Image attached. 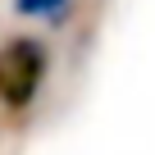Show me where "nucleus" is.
<instances>
[{
  "mask_svg": "<svg viewBox=\"0 0 155 155\" xmlns=\"http://www.w3.org/2000/svg\"><path fill=\"white\" fill-rule=\"evenodd\" d=\"M46 73H50L46 46L37 37H9L0 46V105H9V110L32 105Z\"/></svg>",
  "mask_w": 155,
  "mask_h": 155,
  "instance_id": "nucleus-1",
  "label": "nucleus"
},
{
  "mask_svg": "<svg viewBox=\"0 0 155 155\" xmlns=\"http://www.w3.org/2000/svg\"><path fill=\"white\" fill-rule=\"evenodd\" d=\"M14 9L23 18H46V23H64L73 0H14Z\"/></svg>",
  "mask_w": 155,
  "mask_h": 155,
  "instance_id": "nucleus-2",
  "label": "nucleus"
}]
</instances>
